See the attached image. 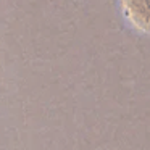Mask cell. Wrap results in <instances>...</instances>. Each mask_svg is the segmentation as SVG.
<instances>
[{"label":"cell","mask_w":150,"mask_h":150,"mask_svg":"<svg viewBox=\"0 0 150 150\" xmlns=\"http://www.w3.org/2000/svg\"><path fill=\"white\" fill-rule=\"evenodd\" d=\"M121 8L134 29L150 34V0H121Z\"/></svg>","instance_id":"cell-1"}]
</instances>
